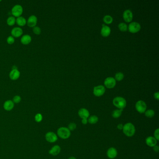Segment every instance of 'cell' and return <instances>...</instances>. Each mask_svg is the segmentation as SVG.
<instances>
[{
  "label": "cell",
  "instance_id": "4",
  "mask_svg": "<svg viewBox=\"0 0 159 159\" xmlns=\"http://www.w3.org/2000/svg\"><path fill=\"white\" fill-rule=\"evenodd\" d=\"M135 108L137 111L140 114H144L147 110V104L143 100H139L135 104Z\"/></svg>",
  "mask_w": 159,
  "mask_h": 159
},
{
  "label": "cell",
  "instance_id": "31",
  "mask_svg": "<svg viewBox=\"0 0 159 159\" xmlns=\"http://www.w3.org/2000/svg\"><path fill=\"white\" fill-rule=\"evenodd\" d=\"M21 100L22 99L20 96L16 95L13 98L12 101L14 104H18L21 102Z\"/></svg>",
  "mask_w": 159,
  "mask_h": 159
},
{
  "label": "cell",
  "instance_id": "3",
  "mask_svg": "<svg viewBox=\"0 0 159 159\" xmlns=\"http://www.w3.org/2000/svg\"><path fill=\"white\" fill-rule=\"evenodd\" d=\"M114 106L118 108L119 109H124L126 105V101L124 98L121 97H115L112 101Z\"/></svg>",
  "mask_w": 159,
  "mask_h": 159
},
{
  "label": "cell",
  "instance_id": "40",
  "mask_svg": "<svg viewBox=\"0 0 159 159\" xmlns=\"http://www.w3.org/2000/svg\"><path fill=\"white\" fill-rule=\"evenodd\" d=\"M2 2V1H1V0H0V2Z\"/></svg>",
  "mask_w": 159,
  "mask_h": 159
},
{
  "label": "cell",
  "instance_id": "38",
  "mask_svg": "<svg viewBox=\"0 0 159 159\" xmlns=\"http://www.w3.org/2000/svg\"><path fill=\"white\" fill-rule=\"evenodd\" d=\"M154 97L155 99L159 100V92H156L154 94Z\"/></svg>",
  "mask_w": 159,
  "mask_h": 159
},
{
  "label": "cell",
  "instance_id": "14",
  "mask_svg": "<svg viewBox=\"0 0 159 159\" xmlns=\"http://www.w3.org/2000/svg\"><path fill=\"white\" fill-rule=\"evenodd\" d=\"M78 114L79 117L82 119H88L90 116V112L86 108H81L79 110Z\"/></svg>",
  "mask_w": 159,
  "mask_h": 159
},
{
  "label": "cell",
  "instance_id": "39",
  "mask_svg": "<svg viewBox=\"0 0 159 159\" xmlns=\"http://www.w3.org/2000/svg\"><path fill=\"white\" fill-rule=\"evenodd\" d=\"M68 159H76V157H74V156H71V157H69Z\"/></svg>",
  "mask_w": 159,
  "mask_h": 159
},
{
  "label": "cell",
  "instance_id": "34",
  "mask_svg": "<svg viewBox=\"0 0 159 159\" xmlns=\"http://www.w3.org/2000/svg\"><path fill=\"white\" fill-rule=\"evenodd\" d=\"M153 137L154 138L157 140V141H159V129L157 128L155 129L154 133H153Z\"/></svg>",
  "mask_w": 159,
  "mask_h": 159
},
{
  "label": "cell",
  "instance_id": "2",
  "mask_svg": "<svg viewBox=\"0 0 159 159\" xmlns=\"http://www.w3.org/2000/svg\"><path fill=\"white\" fill-rule=\"evenodd\" d=\"M57 134L58 137L62 139L66 140L70 138L71 132L68 128L66 127H60L58 128Z\"/></svg>",
  "mask_w": 159,
  "mask_h": 159
},
{
  "label": "cell",
  "instance_id": "7",
  "mask_svg": "<svg viewBox=\"0 0 159 159\" xmlns=\"http://www.w3.org/2000/svg\"><path fill=\"white\" fill-rule=\"evenodd\" d=\"M141 28L140 23L135 22L130 23L128 26V29L131 33H136L141 29Z\"/></svg>",
  "mask_w": 159,
  "mask_h": 159
},
{
  "label": "cell",
  "instance_id": "35",
  "mask_svg": "<svg viewBox=\"0 0 159 159\" xmlns=\"http://www.w3.org/2000/svg\"><path fill=\"white\" fill-rule=\"evenodd\" d=\"M153 150L155 151L156 153H158L159 151V147L157 145H155V146L153 147Z\"/></svg>",
  "mask_w": 159,
  "mask_h": 159
},
{
  "label": "cell",
  "instance_id": "29",
  "mask_svg": "<svg viewBox=\"0 0 159 159\" xmlns=\"http://www.w3.org/2000/svg\"><path fill=\"white\" fill-rule=\"evenodd\" d=\"M124 75L123 73L118 72L116 74L115 78L116 80H117V81H120L124 79Z\"/></svg>",
  "mask_w": 159,
  "mask_h": 159
},
{
  "label": "cell",
  "instance_id": "13",
  "mask_svg": "<svg viewBox=\"0 0 159 159\" xmlns=\"http://www.w3.org/2000/svg\"><path fill=\"white\" fill-rule=\"evenodd\" d=\"M61 150V147L58 145H56L52 147V148L50 149L49 151V153L50 155L55 156L58 155L60 153Z\"/></svg>",
  "mask_w": 159,
  "mask_h": 159
},
{
  "label": "cell",
  "instance_id": "10",
  "mask_svg": "<svg viewBox=\"0 0 159 159\" xmlns=\"http://www.w3.org/2000/svg\"><path fill=\"white\" fill-rule=\"evenodd\" d=\"M104 84L108 88H112L115 86L116 80L112 77H108L105 79Z\"/></svg>",
  "mask_w": 159,
  "mask_h": 159
},
{
  "label": "cell",
  "instance_id": "1",
  "mask_svg": "<svg viewBox=\"0 0 159 159\" xmlns=\"http://www.w3.org/2000/svg\"><path fill=\"white\" fill-rule=\"evenodd\" d=\"M124 134L128 137H132L134 135L136 129L134 124L132 123L128 122L124 125L123 128L122 129Z\"/></svg>",
  "mask_w": 159,
  "mask_h": 159
},
{
  "label": "cell",
  "instance_id": "18",
  "mask_svg": "<svg viewBox=\"0 0 159 159\" xmlns=\"http://www.w3.org/2000/svg\"><path fill=\"white\" fill-rule=\"evenodd\" d=\"M9 76L11 80H16L18 79L20 76V72L18 70V69L12 70L9 73Z\"/></svg>",
  "mask_w": 159,
  "mask_h": 159
},
{
  "label": "cell",
  "instance_id": "8",
  "mask_svg": "<svg viewBox=\"0 0 159 159\" xmlns=\"http://www.w3.org/2000/svg\"><path fill=\"white\" fill-rule=\"evenodd\" d=\"M105 87L102 85H100L94 88L93 94L97 97H100L103 95L105 93Z\"/></svg>",
  "mask_w": 159,
  "mask_h": 159
},
{
  "label": "cell",
  "instance_id": "37",
  "mask_svg": "<svg viewBox=\"0 0 159 159\" xmlns=\"http://www.w3.org/2000/svg\"><path fill=\"white\" fill-rule=\"evenodd\" d=\"M83 125H86L88 122V119H82V121H81Z\"/></svg>",
  "mask_w": 159,
  "mask_h": 159
},
{
  "label": "cell",
  "instance_id": "6",
  "mask_svg": "<svg viewBox=\"0 0 159 159\" xmlns=\"http://www.w3.org/2000/svg\"><path fill=\"white\" fill-rule=\"evenodd\" d=\"M46 141L49 143L56 142L58 141V136L57 134L53 132H48L45 135Z\"/></svg>",
  "mask_w": 159,
  "mask_h": 159
},
{
  "label": "cell",
  "instance_id": "17",
  "mask_svg": "<svg viewBox=\"0 0 159 159\" xmlns=\"http://www.w3.org/2000/svg\"><path fill=\"white\" fill-rule=\"evenodd\" d=\"M14 104L11 100H8L4 102L3 108L6 111H11L14 107Z\"/></svg>",
  "mask_w": 159,
  "mask_h": 159
},
{
  "label": "cell",
  "instance_id": "22",
  "mask_svg": "<svg viewBox=\"0 0 159 159\" xmlns=\"http://www.w3.org/2000/svg\"><path fill=\"white\" fill-rule=\"evenodd\" d=\"M99 119L97 116L93 115L89 116L88 118V122L90 124H95L99 121Z\"/></svg>",
  "mask_w": 159,
  "mask_h": 159
},
{
  "label": "cell",
  "instance_id": "33",
  "mask_svg": "<svg viewBox=\"0 0 159 159\" xmlns=\"http://www.w3.org/2000/svg\"><path fill=\"white\" fill-rule=\"evenodd\" d=\"M7 42L9 44H12L14 43V38L12 35L9 36L7 39Z\"/></svg>",
  "mask_w": 159,
  "mask_h": 159
},
{
  "label": "cell",
  "instance_id": "20",
  "mask_svg": "<svg viewBox=\"0 0 159 159\" xmlns=\"http://www.w3.org/2000/svg\"><path fill=\"white\" fill-rule=\"evenodd\" d=\"M32 38L29 35H24L21 37V43L24 45H28L31 43Z\"/></svg>",
  "mask_w": 159,
  "mask_h": 159
},
{
  "label": "cell",
  "instance_id": "26",
  "mask_svg": "<svg viewBox=\"0 0 159 159\" xmlns=\"http://www.w3.org/2000/svg\"><path fill=\"white\" fill-rule=\"evenodd\" d=\"M103 20L105 23L107 24H110L112 22L113 19L111 16L109 15H106L104 17Z\"/></svg>",
  "mask_w": 159,
  "mask_h": 159
},
{
  "label": "cell",
  "instance_id": "19",
  "mask_svg": "<svg viewBox=\"0 0 159 159\" xmlns=\"http://www.w3.org/2000/svg\"><path fill=\"white\" fill-rule=\"evenodd\" d=\"M110 33H111L110 28L105 24H102V28L101 30V35L103 37H106L109 35Z\"/></svg>",
  "mask_w": 159,
  "mask_h": 159
},
{
  "label": "cell",
  "instance_id": "27",
  "mask_svg": "<svg viewBox=\"0 0 159 159\" xmlns=\"http://www.w3.org/2000/svg\"><path fill=\"white\" fill-rule=\"evenodd\" d=\"M118 27L121 31H126L127 29V26L126 23H120L118 25Z\"/></svg>",
  "mask_w": 159,
  "mask_h": 159
},
{
  "label": "cell",
  "instance_id": "28",
  "mask_svg": "<svg viewBox=\"0 0 159 159\" xmlns=\"http://www.w3.org/2000/svg\"><path fill=\"white\" fill-rule=\"evenodd\" d=\"M35 120V122L37 123H40L41 122L43 119V117L41 114L40 113H38L35 114L34 117Z\"/></svg>",
  "mask_w": 159,
  "mask_h": 159
},
{
  "label": "cell",
  "instance_id": "16",
  "mask_svg": "<svg viewBox=\"0 0 159 159\" xmlns=\"http://www.w3.org/2000/svg\"><path fill=\"white\" fill-rule=\"evenodd\" d=\"M123 17L124 20L126 22L129 23L132 20L133 15H132V13L131 11L129 9H127V10L124 11L123 14Z\"/></svg>",
  "mask_w": 159,
  "mask_h": 159
},
{
  "label": "cell",
  "instance_id": "11",
  "mask_svg": "<svg viewBox=\"0 0 159 159\" xmlns=\"http://www.w3.org/2000/svg\"><path fill=\"white\" fill-rule=\"evenodd\" d=\"M106 155L109 159H114L118 155V151L115 148L111 147L108 149Z\"/></svg>",
  "mask_w": 159,
  "mask_h": 159
},
{
  "label": "cell",
  "instance_id": "9",
  "mask_svg": "<svg viewBox=\"0 0 159 159\" xmlns=\"http://www.w3.org/2000/svg\"><path fill=\"white\" fill-rule=\"evenodd\" d=\"M37 18L35 15H32L29 17L27 22L28 26L30 28H34L37 25Z\"/></svg>",
  "mask_w": 159,
  "mask_h": 159
},
{
  "label": "cell",
  "instance_id": "12",
  "mask_svg": "<svg viewBox=\"0 0 159 159\" xmlns=\"http://www.w3.org/2000/svg\"><path fill=\"white\" fill-rule=\"evenodd\" d=\"M11 34L13 37L18 38L23 35V29L20 27H14L11 31Z\"/></svg>",
  "mask_w": 159,
  "mask_h": 159
},
{
  "label": "cell",
  "instance_id": "36",
  "mask_svg": "<svg viewBox=\"0 0 159 159\" xmlns=\"http://www.w3.org/2000/svg\"><path fill=\"white\" fill-rule=\"evenodd\" d=\"M123 126H124V125H123L122 124H119L117 125V127L119 130H122L123 128Z\"/></svg>",
  "mask_w": 159,
  "mask_h": 159
},
{
  "label": "cell",
  "instance_id": "32",
  "mask_svg": "<svg viewBox=\"0 0 159 159\" xmlns=\"http://www.w3.org/2000/svg\"><path fill=\"white\" fill-rule=\"evenodd\" d=\"M33 31L35 35H39L41 33V29H40V27L35 26L33 28Z\"/></svg>",
  "mask_w": 159,
  "mask_h": 159
},
{
  "label": "cell",
  "instance_id": "21",
  "mask_svg": "<svg viewBox=\"0 0 159 159\" xmlns=\"http://www.w3.org/2000/svg\"><path fill=\"white\" fill-rule=\"evenodd\" d=\"M16 23L19 26L23 27L26 24L27 21L24 17L21 16L17 18L16 19Z\"/></svg>",
  "mask_w": 159,
  "mask_h": 159
},
{
  "label": "cell",
  "instance_id": "24",
  "mask_svg": "<svg viewBox=\"0 0 159 159\" xmlns=\"http://www.w3.org/2000/svg\"><path fill=\"white\" fill-rule=\"evenodd\" d=\"M145 116L147 118H152L155 115V112L152 109L147 110L144 112Z\"/></svg>",
  "mask_w": 159,
  "mask_h": 159
},
{
  "label": "cell",
  "instance_id": "5",
  "mask_svg": "<svg viewBox=\"0 0 159 159\" xmlns=\"http://www.w3.org/2000/svg\"><path fill=\"white\" fill-rule=\"evenodd\" d=\"M23 13V8L20 5H16L13 7L11 10V13L13 17H21Z\"/></svg>",
  "mask_w": 159,
  "mask_h": 159
},
{
  "label": "cell",
  "instance_id": "23",
  "mask_svg": "<svg viewBox=\"0 0 159 159\" xmlns=\"http://www.w3.org/2000/svg\"><path fill=\"white\" fill-rule=\"evenodd\" d=\"M123 111V110L119 109L114 110L113 112H112V117L114 119H118L120 118L122 115Z\"/></svg>",
  "mask_w": 159,
  "mask_h": 159
},
{
  "label": "cell",
  "instance_id": "15",
  "mask_svg": "<svg viewBox=\"0 0 159 159\" xmlns=\"http://www.w3.org/2000/svg\"><path fill=\"white\" fill-rule=\"evenodd\" d=\"M158 141L155 139L153 136H149L146 139V144L147 146L150 147H153L157 144Z\"/></svg>",
  "mask_w": 159,
  "mask_h": 159
},
{
  "label": "cell",
  "instance_id": "25",
  "mask_svg": "<svg viewBox=\"0 0 159 159\" xmlns=\"http://www.w3.org/2000/svg\"><path fill=\"white\" fill-rule=\"evenodd\" d=\"M16 23V19L14 17L11 16L9 17L7 20V23L9 26H13Z\"/></svg>",
  "mask_w": 159,
  "mask_h": 159
},
{
  "label": "cell",
  "instance_id": "30",
  "mask_svg": "<svg viewBox=\"0 0 159 159\" xmlns=\"http://www.w3.org/2000/svg\"><path fill=\"white\" fill-rule=\"evenodd\" d=\"M69 130L70 131H74L75 130L76 128V123H73V122H71L70 123V124H69L68 126V127Z\"/></svg>",
  "mask_w": 159,
  "mask_h": 159
}]
</instances>
